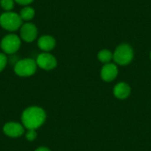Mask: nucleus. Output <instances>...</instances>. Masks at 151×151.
I'll return each instance as SVG.
<instances>
[{
    "mask_svg": "<svg viewBox=\"0 0 151 151\" xmlns=\"http://www.w3.org/2000/svg\"><path fill=\"white\" fill-rule=\"evenodd\" d=\"M21 41L19 35L9 33L5 35L0 42L1 50L6 55H14L20 49Z\"/></svg>",
    "mask_w": 151,
    "mask_h": 151,
    "instance_id": "obj_4",
    "label": "nucleus"
},
{
    "mask_svg": "<svg viewBox=\"0 0 151 151\" xmlns=\"http://www.w3.org/2000/svg\"><path fill=\"white\" fill-rule=\"evenodd\" d=\"M16 4H19V5H22V6H27V5H30L34 0H14Z\"/></svg>",
    "mask_w": 151,
    "mask_h": 151,
    "instance_id": "obj_17",
    "label": "nucleus"
},
{
    "mask_svg": "<svg viewBox=\"0 0 151 151\" xmlns=\"http://www.w3.org/2000/svg\"><path fill=\"white\" fill-rule=\"evenodd\" d=\"M98 59L102 62V63H109L111 58H113V55L111 54V52L108 50H103L98 53Z\"/></svg>",
    "mask_w": 151,
    "mask_h": 151,
    "instance_id": "obj_13",
    "label": "nucleus"
},
{
    "mask_svg": "<svg viewBox=\"0 0 151 151\" xmlns=\"http://www.w3.org/2000/svg\"><path fill=\"white\" fill-rule=\"evenodd\" d=\"M37 137V133L35 130H32V129H29L27 130V132L26 133V139L29 142H33L36 139Z\"/></svg>",
    "mask_w": 151,
    "mask_h": 151,
    "instance_id": "obj_16",
    "label": "nucleus"
},
{
    "mask_svg": "<svg viewBox=\"0 0 151 151\" xmlns=\"http://www.w3.org/2000/svg\"><path fill=\"white\" fill-rule=\"evenodd\" d=\"M130 92H131L130 87L125 82H120V83L117 84L113 89L114 96L119 99L127 98L130 95Z\"/></svg>",
    "mask_w": 151,
    "mask_h": 151,
    "instance_id": "obj_11",
    "label": "nucleus"
},
{
    "mask_svg": "<svg viewBox=\"0 0 151 151\" xmlns=\"http://www.w3.org/2000/svg\"><path fill=\"white\" fill-rule=\"evenodd\" d=\"M134 58V51L130 45L128 44H121L119 45L114 54H113V59L114 61L121 65H126L129 64Z\"/></svg>",
    "mask_w": 151,
    "mask_h": 151,
    "instance_id": "obj_5",
    "label": "nucleus"
},
{
    "mask_svg": "<svg viewBox=\"0 0 151 151\" xmlns=\"http://www.w3.org/2000/svg\"><path fill=\"white\" fill-rule=\"evenodd\" d=\"M38 35V29L35 24L32 22H24L19 28L20 39L27 43L33 42Z\"/></svg>",
    "mask_w": 151,
    "mask_h": 151,
    "instance_id": "obj_6",
    "label": "nucleus"
},
{
    "mask_svg": "<svg viewBox=\"0 0 151 151\" xmlns=\"http://www.w3.org/2000/svg\"><path fill=\"white\" fill-rule=\"evenodd\" d=\"M36 65L42 70L50 71L54 69L57 66V59L56 58L50 54V52H42L40 53L35 59Z\"/></svg>",
    "mask_w": 151,
    "mask_h": 151,
    "instance_id": "obj_7",
    "label": "nucleus"
},
{
    "mask_svg": "<svg viewBox=\"0 0 151 151\" xmlns=\"http://www.w3.org/2000/svg\"><path fill=\"white\" fill-rule=\"evenodd\" d=\"M35 151H51L50 149H48V148H46V147H39V148H37L36 150Z\"/></svg>",
    "mask_w": 151,
    "mask_h": 151,
    "instance_id": "obj_18",
    "label": "nucleus"
},
{
    "mask_svg": "<svg viewBox=\"0 0 151 151\" xmlns=\"http://www.w3.org/2000/svg\"><path fill=\"white\" fill-rule=\"evenodd\" d=\"M150 58H151V53H150Z\"/></svg>",
    "mask_w": 151,
    "mask_h": 151,
    "instance_id": "obj_19",
    "label": "nucleus"
},
{
    "mask_svg": "<svg viewBox=\"0 0 151 151\" xmlns=\"http://www.w3.org/2000/svg\"><path fill=\"white\" fill-rule=\"evenodd\" d=\"M14 0H0V6L4 12H11L14 8Z\"/></svg>",
    "mask_w": 151,
    "mask_h": 151,
    "instance_id": "obj_14",
    "label": "nucleus"
},
{
    "mask_svg": "<svg viewBox=\"0 0 151 151\" xmlns=\"http://www.w3.org/2000/svg\"><path fill=\"white\" fill-rule=\"evenodd\" d=\"M46 120L45 111L39 106H30L24 110L21 115V123L27 130H36Z\"/></svg>",
    "mask_w": 151,
    "mask_h": 151,
    "instance_id": "obj_1",
    "label": "nucleus"
},
{
    "mask_svg": "<svg viewBox=\"0 0 151 151\" xmlns=\"http://www.w3.org/2000/svg\"><path fill=\"white\" fill-rule=\"evenodd\" d=\"M23 24V20L21 19L19 13L15 12H4L0 15V27L10 33L19 30Z\"/></svg>",
    "mask_w": 151,
    "mask_h": 151,
    "instance_id": "obj_2",
    "label": "nucleus"
},
{
    "mask_svg": "<svg viewBox=\"0 0 151 151\" xmlns=\"http://www.w3.org/2000/svg\"><path fill=\"white\" fill-rule=\"evenodd\" d=\"M25 127L22 124L16 121H10L4 124L3 127L4 134L11 138H18L24 134Z\"/></svg>",
    "mask_w": 151,
    "mask_h": 151,
    "instance_id": "obj_8",
    "label": "nucleus"
},
{
    "mask_svg": "<svg viewBox=\"0 0 151 151\" xmlns=\"http://www.w3.org/2000/svg\"><path fill=\"white\" fill-rule=\"evenodd\" d=\"M118 75V68L114 64H106L101 71V77L104 81H112Z\"/></svg>",
    "mask_w": 151,
    "mask_h": 151,
    "instance_id": "obj_10",
    "label": "nucleus"
},
{
    "mask_svg": "<svg viewBox=\"0 0 151 151\" xmlns=\"http://www.w3.org/2000/svg\"><path fill=\"white\" fill-rule=\"evenodd\" d=\"M37 65L35 59L26 58L18 60L14 64V73L19 77H30L34 75L37 70Z\"/></svg>",
    "mask_w": 151,
    "mask_h": 151,
    "instance_id": "obj_3",
    "label": "nucleus"
},
{
    "mask_svg": "<svg viewBox=\"0 0 151 151\" xmlns=\"http://www.w3.org/2000/svg\"><path fill=\"white\" fill-rule=\"evenodd\" d=\"M19 16L21 18V19L23 20V22H29L30 20H32L35 16V10L30 6H23L21 8V10L19 11Z\"/></svg>",
    "mask_w": 151,
    "mask_h": 151,
    "instance_id": "obj_12",
    "label": "nucleus"
},
{
    "mask_svg": "<svg viewBox=\"0 0 151 151\" xmlns=\"http://www.w3.org/2000/svg\"><path fill=\"white\" fill-rule=\"evenodd\" d=\"M8 63V58L6 54L4 52H0V73L6 67V65Z\"/></svg>",
    "mask_w": 151,
    "mask_h": 151,
    "instance_id": "obj_15",
    "label": "nucleus"
},
{
    "mask_svg": "<svg viewBox=\"0 0 151 151\" xmlns=\"http://www.w3.org/2000/svg\"><path fill=\"white\" fill-rule=\"evenodd\" d=\"M37 46L43 52H50L55 48L56 40L53 36L50 35H43L38 38Z\"/></svg>",
    "mask_w": 151,
    "mask_h": 151,
    "instance_id": "obj_9",
    "label": "nucleus"
}]
</instances>
